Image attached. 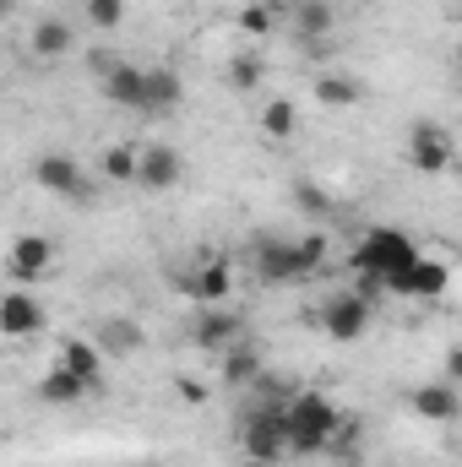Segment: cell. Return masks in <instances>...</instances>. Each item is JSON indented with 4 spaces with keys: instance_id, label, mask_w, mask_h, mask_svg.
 Masks as SVG:
<instances>
[{
    "instance_id": "obj_30",
    "label": "cell",
    "mask_w": 462,
    "mask_h": 467,
    "mask_svg": "<svg viewBox=\"0 0 462 467\" xmlns=\"http://www.w3.org/2000/svg\"><path fill=\"white\" fill-rule=\"evenodd\" d=\"M174 386H180V397H185L191 408H202V402H207V386H196V380H174Z\"/></svg>"
},
{
    "instance_id": "obj_13",
    "label": "cell",
    "mask_w": 462,
    "mask_h": 467,
    "mask_svg": "<svg viewBox=\"0 0 462 467\" xmlns=\"http://www.w3.org/2000/svg\"><path fill=\"white\" fill-rule=\"evenodd\" d=\"M234 343H239V316H234L229 305H213V310H202V321H196V348L229 353Z\"/></svg>"
},
{
    "instance_id": "obj_18",
    "label": "cell",
    "mask_w": 462,
    "mask_h": 467,
    "mask_svg": "<svg viewBox=\"0 0 462 467\" xmlns=\"http://www.w3.org/2000/svg\"><path fill=\"white\" fill-rule=\"evenodd\" d=\"M359 99H364L359 77H348V71H327V77H316V104H321V109H353Z\"/></svg>"
},
{
    "instance_id": "obj_22",
    "label": "cell",
    "mask_w": 462,
    "mask_h": 467,
    "mask_svg": "<svg viewBox=\"0 0 462 467\" xmlns=\"http://www.w3.org/2000/svg\"><path fill=\"white\" fill-rule=\"evenodd\" d=\"M218 364H224V386H256L261 380V353L245 348V343H234L229 353H218Z\"/></svg>"
},
{
    "instance_id": "obj_33",
    "label": "cell",
    "mask_w": 462,
    "mask_h": 467,
    "mask_svg": "<svg viewBox=\"0 0 462 467\" xmlns=\"http://www.w3.org/2000/svg\"><path fill=\"white\" fill-rule=\"evenodd\" d=\"M77 5H88V0H77Z\"/></svg>"
},
{
    "instance_id": "obj_27",
    "label": "cell",
    "mask_w": 462,
    "mask_h": 467,
    "mask_svg": "<svg viewBox=\"0 0 462 467\" xmlns=\"http://www.w3.org/2000/svg\"><path fill=\"white\" fill-rule=\"evenodd\" d=\"M294 207H299L305 218H327V213H332V196H327L316 180H299V185H294Z\"/></svg>"
},
{
    "instance_id": "obj_6",
    "label": "cell",
    "mask_w": 462,
    "mask_h": 467,
    "mask_svg": "<svg viewBox=\"0 0 462 467\" xmlns=\"http://www.w3.org/2000/svg\"><path fill=\"white\" fill-rule=\"evenodd\" d=\"M403 147H408V163H414L419 174H446V169L457 163V141H452V130L436 125V119H414Z\"/></svg>"
},
{
    "instance_id": "obj_7",
    "label": "cell",
    "mask_w": 462,
    "mask_h": 467,
    "mask_svg": "<svg viewBox=\"0 0 462 467\" xmlns=\"http://www.w3.org/2000/svg\"><path fill=\"white\" fill-rule=\"evenodd\" d=\"M49 266H55V244H49L44 234H16V239H11V250H5V277H11L16 288H33Z\"/></svg>"
},
{
    "instance_id": "obj_8",
    "label": "cell",
    "mask_w": 462,
    "mask_h": 467,
    "mask_svg": "<svg viewBox=\"0 0 462 467\" xmlns=\"http://www.w3.org/2000/svg\"><path fill=\"white\" fill-rule=\"evenodd\" d=\"M234 283H239V277H234V261H229V255H213V261H202L196 272H185V277H180V288H185L202 310L229 305V299H234Z\"/></svg>"
},
{
    "instance_id": "obj_35",
    "label": "cell",
    "mask_w": 462,
    "mask_h": 467,
    "mask_svg": "<svg viewBox=\"0 0 462 467\" xmlns=\"http://www.w3.org/2000/svg\"><path fill=\"white\" fill-rule=\"evenodd\" d=\"M147 467H158V462H147Z\"/></svg>"
},
{
    "instance_id": "obj_26",
    "label": "cell",
    "mask_w": 462,
    "mask_h": 467,
    "mask_svg": "<svg viewBox=\"0 0 462 467\" xmlns=\"http://www.w3.org/2000/svg\"><path fill=\"white\" fill-rule=\"evenodd\" d=\"M261 77H267L261 55H250V49H245V55H234V60H229V88H234V93H256V88H261Z\"/></svg>"
},
{
    "instance_id": "obj_21",
    "label": "cell",
    "mask_w": 462,
    "mask_h": 467,
    "mask_svg": "<svg viewBox=\"0 0 462 467\" xmlns=\"http://www.w3.org/2000/svg\"><path fill=\"white\" fill-rule=\"evenodd\" d=\"M60 364H66V369H77V375L93 386V380H99V369H104V348H99V343H88V337H66V343H60Z\"/></svg>"
},
{
    "instance_id": "obj_1",
    "label": "cell",
    "mask_w": 462,
    "mask_h": 467,
    "mask_svg": "<svg viewBox=\"0 0 462 467\" xmlns=\"http://www.w3.org/2000/svg\"><path fill=\"white\" fill-rule=\"evenodd\" d=\"M348 266L364 277L359 283V294H370V288H386V294H403L408 299V277H414V266H419V244H414V234L408 229H364V239L353 244V255H348Z\"/></svg>"
},
{
    "instance_id": "obj_14",
    "label": "cell",
    "mask_w": 462,
    "mask_h": 467,
    "mask_svg": "<svg viewBox=\"0 0 462 467\" xmlns=\"http://www.w3.org/2000/svg\"><path fill=\"white\" fill-rule=\"evenodd\" d=\"M82 397H88V380L55 358V364L44 369V380H38V402H44V408H71V402H82Z\"/></svg>"
},
{
    "instance_id": "obj_2",
    "label": "cell",
    "mask_w": 462,
    "mask_h": 467,
    "mask_svg": "<svg viewBox=\"0 0 462 467\" xmlns=\"http://www.w3.org/2000/svg\"><path fill=\"white\" fill-rule=\"evenodd\" d=\"M327 266V234H305V239H278V234H261L250 244V272L261 288H289V283H305Z\"/></svg>"
},
{
    "instance_id": "obj_29",
    "label": "cell",
    "mask_w": 462,
    "mask_h": 467,
    "mask_svg": "<svg viewBox=\"0 0 462 467\" xmlns=\"http://www.w3.org/2000/svg\"><path fill=\"white\" fill-rule=\"evenodd\" d=\"M239 33L245 38H267L272 33V5H245L239 11Z\"/></svg>"
},
{
    "instance_id": "obj_19",
    "label": "cell",
    "mask_w": 462,
    "mask_h": 467,
    "mask_svg": "<svg viewBox=\"0 0 462 467\" xmlns=\"http://www.w3.org/2000/svg\"><path fill=\"white\" fill-rule=\"evenodd\" d=\"M104 180H115V185L142 180V141H110L104 147Z\"/></svg>"
},
{
    "instance_id": "obj_17",
    "label": "cell",
    "mask_w": 462,
    "mask_h": 467,
    "mask_svg": "<svg viewBox=\"0 0 462 467\" xmlns=\"http://www.w3.org/2000/svg\"><path fill=\"white\" fill-rule=\"evenodd\" d=\"M71 44H77V33H71L60 16L33 22V55H38V60H66V55H71Z\"/></svg>"
},
{
    "instance_id": "obj_25",
    "label": "cell",
    "mask_w": 462,
    "mask_h": 467,
    "mask_svg": "<svg viewBox=\"0 0 462 467\" xmlns=\"http://www.w3.org/2000/svg\"><path fill=\"white\" fill-rule=\"evenodd\" d=\"M332 5L327 0H299V11H294V27H299V38H327L332 33Z\"/></svg>"
},
{
    "instance_id": "obj_12",
    "label": "cell",
    "mask_w": 462,
    "mask_h": 467,
    "mask_svg": "<svg viewBox=\"0 0 462 467\" xmlns=\"http://www.w3.org/2000/svg\"><path fill=\"white\" fill-rule=\"evenodd\" d=\"M408 408L425 424H452V419H462V386H452V380H425V386L408 391Z\"/></svg>"
},
{
    "instance_id": "obj_3",
    "label": "cell",
    "mask_w": 462,
    "mask_h": 467,
    "mask_svg": "<svg viewBox=\"0 0 462 467\" xmlns=\"http://www.w3.org/2000/svg\"><path fill=\"white\" fill-rule=\"evenodd\" d=\"M283 424H289V457H321L343 430V408L327 391H294L283 402Z\"/></svg>"
},
{
    "instance_id": "obj_11",
    "label": "cell",
    "mask_w": 462,
    "mask_h": 467,
    "mask_svg": "<svg viewBox=\"0 0 462 467\" xmlns=\"http://www.w3.org/2000/svg\"><path fill=\"white\" fill-rule=\"evenodd\" d=\"M180 174H185V158L169 147V141H142V191H152V196H163V191H174L180 185Z\"/></svg>"
},
{
    "instance_id": "obj_32",
    "label": "cell",
    "mask_w": 462,
    "mask_h": 467,
    "mask_svg": "<svg viewBox=\"0 0 462 467\" xmlns=\"http://www.w3.org/2000/svg\"><path fill=\"white\" fill-rule=\"evenodd\" d=\"M457 82H462V44H457Z\"/></svg>"
},
{
    "instance_id": "obj_20",
    "label": "cell",
    "mask_w": 462,
    "mask_h": 467,
    "mask_svg": "<svg viewBox=\"0 0 462 467\" xmlns=\"http://www.w3.org/2000/svg\"><path fill=\"white\" fill-rule=\"evenodd\" d=\"M446 283H452V266L436 261V255H419V266H414V277H408V299H441Z\"/></svg>"
},
{
    "instance_id": "obj_10",
    "label": "cell",
    "mask_w": 462,
    "mask_h": 467,
    "mask_svg": "<svg viewBox=\"0 0 462 467\" xmlns=\"http://www.w3.org/2000/svg\"><path fill=\"white\" fill-rule=\"evenodd\" d=\"M44 327H49L44 299H33L27 288H16V283H11V294L0 299V332H5L11 343H22V337H33V332H44Z\"/></svg>"
},
{
    "instance_id": "obj_28",
    "label": "cell",
    "mask_w": 462,
    "mask_h": 467,
    "mask_svg": "<svg viewBox=\"0 0 462 467\" xmlns=\"http://www.w3.org/2000/svg\"><path fill=\"white\" fill-rule=\"evenodd\" d=\"M82 11H88V27H99V33H115L125 22V0H88Z\"/></svg>"
},
{
    "instance_id": "obj_9",
    "label": "cell",
    "mask_w": 462,
    "mask_h": 467,
    "mask_svg": "<svg viewBox=\"0 0 462 467\" xmlns=\"http://www.w3.org/2000/svg\"><path fill=\"white\" fill-rule=\"evenodd\" d=\"M33 180H38L49 196H66V202H82V196H93V185H88L82 163H77V158H66V152H44V158L33 163Z\"/></svg>"
},
{
    "instance_id": "obj_16",
    "label": "cell",
    "mask_w": 462,
    "mask_h": 467,
    "mask_svg": "<svg viewBox=\"0 0 462 467\" xmlns=\"http://www.w3.org/2000/svg\"><path fill=\"white\" fill-rule=\"evenodd\" d=\"M180 99H185L180 71L174 66H147V115H169V109H180Z\"/></svg>"
},
{
    "instance_id": "obj_4",
    "label": "cell",
    "mask_w": 462,
    "mask_h": 467,
    "mask_svg": "<svg viewBox=\"0 0 462 467\" xmlns=\"http://www.w3.org/2000/svg\"><path fill=\"white\" fill-rule=\"evenodd\" d=\"M239 451L256 467H272L289 457V424H283V408H256L239 430Z\"/></svg>"
},
{
    "instance_id": "obj_5",
    "label": "cell",
    "mask_w": 462,
    "mask_h": 467,
    "mask_svg": "<svg viewBox=\"0 0 462 467\" xmlns=\"http://www.w3.org/2000/svg\"><path fill=\"white\" fill-rule=\"evenodd\" d=\"M370 294H359V288H338L321 310H316V321H321V332L332 337V343H359L364 332H370Z\"/></svg>"
},
{
    "instance_id": "obj_24",
    "label": "cell",
    "mask_w": 462,
    "mask_h": 467,
    "mask_svg": "<svg viewBox=\"0 0 462 467\" xmlns=\"http://www.w3.org/2000/svg\"><path fill=\"white\" fill-rule=\"evenodd\" d=\"M142 343H147V332L136 321H104L99 327V348L104 353H136Z\"/></svg>"
},
{
    "instance_id": "obj_15",
    "label": "cell",
    "mask_w": 462,
    "mask_h": 467,
    "mask_svg": "<svg viewBox=\"0 0 462 467\" xmlns=\"http://www.w3.org/2000/svg\"><path fill=\"white\" fill-rule=\"evenodd\" d=\"M104 88V99L115 104V109H147V66H120L115 77H104L99 82Z\"/></svg>"
},
{
    "instance_id": "obj_34",
    "label": "cell",
    "mask_w": 462,
    "mask_h": 467,
    "mask_svg": "<svg viewBox=\"0 0 462 467\" xmlns=\"http://www.w3.org/2000/svg\"><path fill=\"white\" fill-rule=\"evenodd\" d=\"M457 11H462V0H457Z\"/></svg>"
},
{
    "instance_id": "obj_31",
    "label": "cell",
    "mask_w": 462,
    "mask_h": 467,
    "mask_svg": "<svg viewBox=\"0 0 462 467\" xmlns=\"http://www.w3.org/2000/svg\"><path fill=\"white\" fill-rule=\"evenodd\" d=\"M446 380H452V386H462V348L446 353Z\"/></svg>"
},
{
    "instance_id": "obj_23",
    "label": "cell",
    "mask_w": 462,
    "mask_h": 467,
    "mask_svg": "<svg viewBox=\"0 0 462 467\" xmlns=\"http://www.w3.org/2000/svg\"><path fill=\"white\" fill-rule=\"evenodd\" d=\"M294 125H299L294 99H267V104H261V136H272V141H289V136H294Z\"/></svg>"
}]
</instances>
